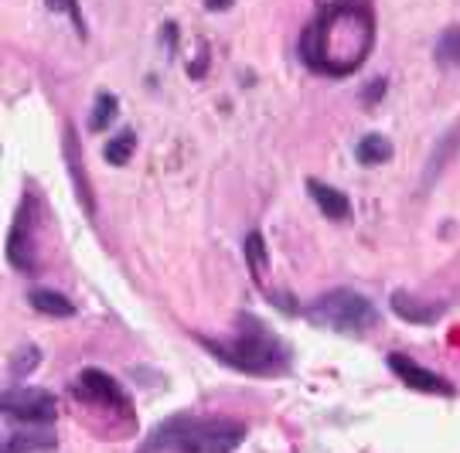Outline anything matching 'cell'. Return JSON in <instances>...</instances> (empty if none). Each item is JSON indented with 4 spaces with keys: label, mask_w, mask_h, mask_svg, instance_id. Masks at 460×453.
<instances>
[{
    "label": "cell",
    "mask_w": 460,
    "mask_h": 453,
    "mask_svg": "<svg viewBox=\"0 0 460 453\" xmlns=\"http://www.w3.org/2000/svg\"><path fill=\"white\" fill-rule=\"evenodd\" d=\"M0 405H4V416H14L17 422H28V426H49L55 416H58V399L49 388H34V386H21V388H7L0 395Z\"/></svg>",
    "instance_id": "obj_6"
},
{
    "label": "cell",
    "mask_w": 460,
    "mask_h": 453,
    "mask_svg": "<svg viewBox=\"0 0 460 453\" xmlns=\"http://www.w3.org/2000/svg\"><path fill=\"white\" fill-rule=\"evenodd\" d=\"M28 300H31V307L38 310V314H49V317H72V314H75L72 300L58 290H31Z\"/></svg>",
    "instance_id": "obj_14"
},
{
    "label": "cell",
    "mask_w": 460,
    "mask_h": 453,
    "mask_svg": "<svg viewBox=\"0 0 460 453\" xmlns=\"http://www.w3.org/2000/svg\"><path fill=\"white\" fill-rule=\"evenodd\" d=\"M45 4H49V11H55V14L72 17V24H75L79 38H85V17H83V11H79V0H45Z\"/></svg>",
    "instance_id": "obj_20"
},
{
    "label": "cell",
    "mask_w": 460,
    "mask_h": 453,
    "mask_svg": "<svg viewBox=\"0 0 460 453\" xmlns=\"http://www.w3.org/2000/svg\"><path fill=\"white\" fill-rule=\"evenodd\" d=\"M198 341L226 369L243 375H256V378H279V375L290 372V365H294L290 344L279 338L270 324L252 317V314H239V327H235V334H229V338H198Z\"/></svg>",
    "instance_id": "obj_2"
},
{
    "label": "cell",
    "mask_w": 460,
    "mask_h": 453,
    "mask_svg": "<svg viewBox=\"0 0 460 453\" xmlns=\"http://www.w3.org/2000/svg\"><path fill=\"white\" fill-rule=\"evenodd\" d=\"M246 440V426L229 416L178 413L154 426L140 453H235Z\"/></svg>",
    "instance_id": "obj_3"
},
{
    "label": "cell",
    "mask_w": 460,
    "mask_h": 453,
    "mask_svg": "<svg viewBox=\"0 0 460 453\" xmlns=\"http://www.w3.org/2000/svg\"><path fill=\"white\" fill-rule=\"evenodd\" d=\"M72 392L89 405H106V409L123 413V416L133 413V403H130V395H127V388L119 386L110 372H102V369H83V372L75 375V382H72Z\"/></svg>",
    "instance_id": "obj_7"
},
{
    "label": "cell",
    "mask_w": 460,
    "mask_h": 453,
    "mask_svg": "<svg viewBox=\"0 0 460 453\" xmlns=\"http://www.w3.org/2000/svg\"><path fill=\"white\" fill-rule=\"evenodd\" d=\"M232 4H235V0H205V7H208V11H215V14H222V11H229Z\"/></svg>",
    "instance_id": "obj_21"
},
{
    "label": "cell",
    "mask_w": 460,
    "mask_h": 453,
    "mask_svg": "<svg viewBox=\"0 0 460 453\" xmlns=\"http://www.w3.org/2000/svg\"><path fill=\"white\" fill-rule=\"evenodd\" d=\"M133 150H137V133L133 129H119L113 140L102 147V161L113 164V167H123L133 157Z\"/></svg>",
    "instance_id": "obj_16"
},
{
    "label": "cell",
    "mask_w": 460,
    "mask_h": 453,
    "mask_svg": "<svg viewBox=\"0 0 460 453\" xmlns=\"http://www.w3.org/2000/svg\"><path fill=\"white\" fill-rule=\"evenodd\" d=\"M389 304H393V310L402 321H410V324H437L444 317V307H440V304H423L420 297H412V293H406V290H395L393 297H389Z\"/></svg>",
    "instance_id": "obj_11"
},
{
    "label": "cell",
    "mask_w": 460,
    "mask_h": 453,
    "mask_svg": "<svg viewBox=\"0 0 460 453\" xmlns=\"http://www.w3.org/2000/svg\"><path fill=\"white\" fill-rule=\"evenodd\" d=\"M307 191H311L314 205L321 209L324 218H331V222H348L351 218V201H348L345 191H338V188H331L317 178H307Z\"/></svg>",
    "instance_id": "obj_10"
},
{
    "label": "cell",
    "mask_w": 460,
    "mask_h": 453,
    "mask_svg": "<svg viewBox=\"0 0 460 453\" xmlns=\"http://www.w3.org/2000/svg\"><path fill=\"white\" fill-rule=\"evenodd\" d=\"M246 262H249V270H252L256 280L270 270V256H266V243H263V235H260V232H249L246 235Z\"/></svg>",
    "instance_id": "obj_18"
},
{
    "label": "cell",
    "mask_w": 460,
    "mask_h": 453,
    "mask_svg": "<svg viewBox=\"0 0 460 453\" xmlns=\"http://www.w3.org/2000/svg\"><path fill=\"white\" fill-rule=\"evenodd\" d=\"M116 110H119V102H116L113 93H99L96 102H93V113H89V129L102 133L116 120Z\"/></svg>",
    "instance_id": "obj_17"
},
{
    "label": "cell",
    "mask_w": 460,
    "mask_h": 453,
    "mask_svg": "<svg viewBox=\"0 0 460 453\" xmlns=\"http://www.w3.org/2000/svg\"><path fill=\"white\" fill-rule=\"evenodd\" d=\"M66 171H68L72 188H75L79 205L85 209V215H89V218H96V198H93V184H89V178H85L83 147H79V137H75V129L72 127L66 129Z\"/></svg>",
    "instance_id": "obj_9"
},
{
    "label": "cell",
    "mask_w": 460,
    "mask_h": 453,
    "mask_svg": "<svg viewBox=\"0 0 460 453\" xmlns=\"http://www.w3.org/2000/svg\"><path fill=\"white\" fill-rule=\"evenodd\" d=\"M437 65L440 68H460V24H450L440 38H437Z\"/></svg>",
    "instance_id": "obj_15"
},
{
    "label": "cell",
    "mask_w": 460,
    "mask_h": 453,
    "mask_svg": "<svg viewBox=\"0 0 460 453\" xmlns=\"http://www.w3.org/2000/svg\"><path fill=\"white\" fill-rule=\"evenodd\" d=\"M58 447V440L51 430H41V426H34V430H21V433H11L7 443H4V453H41V450H55Z\"/></svg>",
    "instance_id": "obj_12"
},
{
    "label": "cell",
    "mask_w": 460,
    "mask_h": 453,
    "mask_svg": "<svg viewBox=\"0 0 460 453\" xmlns=\"http://www.w3.org/2000/svg\"><path fill=\"white\" fill-rule=\"evenodd\" d=\"M382 89H385V79H376V85H372V93H365V99H368V102H376V99L382 96Z\"/></svg>",
    "instance_id": "obj_22"
},
{
    "label": "cell",
    "mask_w": 460,
    "mask_h": 453,
    "mask_svg": "<svg viewBox=\"0 0 460 453\" xmlns=\"http://www.w3.org/2000/svg\"><path fill=\"white\" fill-rule=\"evenodd\" d=\"M385 365H389V372H393L406 388H412V392L440 395V399H450V395H454V386L447 382L444 375H437V372H429V369H423V365H416L410 355L389 351V355H385Z\"/></svg>",
    "instance_id": "obj_8"
},
{
    "label": "cell",
    "mask_w": 460,
    "mask_h": 453,
    "mask_svg": "<svg viewBox=\"0 0 460 453\" xmlns=\"http://www.w3.org/2000/svg\"><path fill=\"white\" fill-rule=\"evenodd\" d=\"M389 157H393V144H389V137H382V133H368V137H362V140L355 144V161L365 164V167L385 164Z\"/></svg>",
    "instance_id": "obj_13"
},
{
    "label": "cell",
    "mask_w": 460,
    "mask_h": 453,
    "mask_svg": "<svg viewBox=\"0 0 460 453\" xmlns=\"http://www.w3.org/2000/svg\"><path fill=\"white\" fill-rule=\"evenodd\" d=\"M307 321L314 327H321V331L362 338L372 327H378V310L358 290L341 287V290H328L324 297H317L311 307H307Z\"/></svg>",
    "instance_id": "obj_4"
},
{
    "label": "cell",
    "mask_w": 460,
    "mask_h": 453,
    "mask_svg": "<svg viewBox=\"0 0 460 453\" xmlns=\"http://www.w3.org/2000/svg\"><path fill=\"white\" fill-rule=\"evenodd\" d=\"M376 45L372 0H328L300 34V62L324 79H348Z\"/></svg>",
    "instance_id": "obj_1"
},
{
    "label": "cell",
    "mask_w": 460,
    "mask_h": 453,
    "mask_svg": "<svg viewBox=\"0 0 460 453\" xmlns=\"http://www.w3.org/2000/svg\"><path fill=\"white\" fill-rule=\"evenodd\" d=\"M38 361H41V351H38V348H31V344H24V348H21V351H14V358H11V378H14V382L28 378V375L38 369Z\"/></svg>",
    "instance_id": "obj_19"
},
{
    "label": "cell",
    "mask_w": 460,
    "mask_h": 453,
    "mask_svg": "<svg viewBox=\"0 0 460 453\" xmlns=\"http://www.w3.org/2000/svg\"><path fill=\"white\" fill-rule=\"evenodd\" d=\"M34 215H38V205H34V194L24 191L21 205L14 211V226H11V235H7V259L17 273H34L38 270V239H34Z\"/></svg>",
    "instance_id": "obj_5"
}]
</instances>
